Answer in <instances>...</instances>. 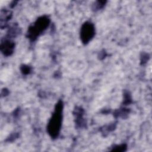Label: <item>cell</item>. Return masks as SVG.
I'll use <instances>...</instances> for the list:
<instances>
[{
    "label": "cell",
    "mask_w": 152,
    "mask_h": 152,
    "mask_svg": "<svg viewBox=\"0 0 152 152\" xmlns=\"http://www.w3.org/2000/svg\"><path fill=\"white\" fill-rule=\"evenodd\" d=\"M14 46V42L8 38H4L1 40V50L5 56H10L13 53Z\"/></svg>",
    "instance_id": "cell-4"
},
{
    "label": "cell",
    "mask_w": 152,
    "mask_h": 152,
    "mask_svg": "<svg viewBox=\"0 0 152 152\" xmlns=\"http://www.w3.org/2000/svg\"><path fill=\"white\" fill-rule=\"evenodd\" d=\"M21 72L24 74H28L30 73V72L31 71V68L30 66H26V65H23L21 66Z\"/></svg>",
    "instance_id": "cell-5"
},
{
    "label": "cell",
    "mask_w": 152,
    "mask_h": 152,
    "mask_svg": "<svg viewBox=\"0 0 152 152\" xmlns=\"http://www.w3.org/2000/svg\"><path fill=\"white\" fill-rule=\"evenodd\" d=\"M50 19L47 16H42L37 19L33 26H30L27 31L28 37L34 41L37 36L49 26Z\"/></svg>",
    "instance_id": "cell-2"
},
{
    "label": "cell",
    "mask_w": 152,
    "mask_h": 152,
    "mask_svg": "<svg viewBox=\"0 0 152 152\" xmlns=\"http://www.w3.org/2000/svg\"><path fill=\"white\" fill-rule=\"evenodd\" d=\"M95 35V27L94 24L89 21L84 23L81 28L80 38L84 44L88 43Z\"/></svg>",
    "instance_id": "cell-3"
},
{
    "label": "cell",
    "mask_w": 152,
    "mask_h": 152,
    "mask_svg": "<svg viewBox=\"0 0 152 152\" xmlns=\"http://www.w3.org/2000/svg\"><path fill=\"white\" fill-rule=\"evenodd\" d=\"M62 102L59 101L56 103L55 110L49 121L47 130L52 138H56L59 134L62 121Z\"/></svg>",
    "instance_id": "cell-1"
}]
</instances>
